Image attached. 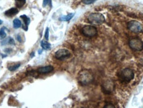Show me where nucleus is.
<instances>
[{
	"label": "nucleus",
	"instance_id": "obj_18",
	"mask_svg": "<svg viewBox=\"0 0 143 108\" xmlns=\"http://www.w3.org/2000/svg\"><path fill=\"white\" fill-rule=\"evenodd\" d=\"M16 5L18 7H23L26 3V0H15Z\"/></svg>",
	"mask_w": 143,
	"mask_h": 108
},
{
	"label": "nucleus",
	"instance_id": "obj_7",
	"mask_svg": "<svg viewBox=\"0 0 143 108\" xmlns=\"http://www.w3.org/2000/svg\"><path fill=\"white\" fill-rule=\"evenodd\" d=\"M70 57V51L66 48H61L59 49L55 52V57L58 60H64Z\"/></svg>",
	"mask_w": 143,
	"mask_h": 108
},
{
	"label": "nucleus",
	"instance_id": "obj_5",
	"mask_svg": "<svg viewBox=\"0 0 143 108\" xmlns=\"http://www.w3.org/2000/svg\"><path fill=\"white\" fill-rule=\"evenodd\" d=\"M82 33L87 37H94L97 34V30L94 26L85 25L82 29Z\"/></svg>",
	"mask_w": 143,
	"mask_h": 108
},
{
	"label": "nucleus",
	"instance_id": "obj_22",
	"mask_svg": "<svg viewBox=\"0 0 143 108\" xmlns=\"http://www.w3.org/2000/svg\"><path fill=\"white\" fill-rule=\"evenodd\" d=\"M104 107H111V108L113 107V108H114L115 106L113 104H111V103H107L105 106Z\"/></svg>",
	"mask_w": 143,
	"mask_h": 108
},
{
	"label": "nucleus",
	"instance_id": "obj_3",
	"mask_svg": "<svg viewBox=\"0 0 143 108\" xmlns=\"http://www.w3.org/2000/svg\"><path fill=\"white\" fill-rule=\"evenodd\" d=\"M119 76L120 78V79L122 80L123 82H129L130 81H131L134 78L135 74H134V72L132 69L126 68L121 71V73L119 74Z\"/></svg>",
	"mask_w": 143,
	"mask_h": 108
},
{
	"label": "nucleus",
	"instance_id": "obj_26",
	"mask_svg": "<svg viewBox=\"0 0 143 108\" xmlns=\"http://www.w3.org/2000/svg\"><path fill=\"white\" fill-rule=\"evenodd\" d=\"M39 54H41V52H42V50H39Z\"/></svg>",
	"mask_w": 143,
	"mask_h": 108
},
{
	"label": "nucleus",
	"instance_id": "obj_4",
	"mask_svg": "<svg viewBox=\"0 0 143 108\" xmlns=\"http://www.w3.org/2000/svg\"><path fill=\"white\" fill-rule=\"evenodd\" d=\"M129 45L131 49L136 51H141L143 50V42L138 38H134L130 40Z\"/></svg>",
	"mask_w": 143,
	"mask_h": 108
},
{
	"label": "nucleus",
	"instance_id": "obj_20",
	"mask_svg": "<svg viewBox=\"0 0 143 108\" xmlns=\"http://www.w3.org/2000/svg\"><path fill=\"white\" fill-rule=\"evenodd\" d=\"M44 37H45V39H46V41H48V39H49V29H48V27H47L46 29L45 34H44Z\"/></svg>",
	"mask_w": 143,
	"mask_h": 108
},
{
	"label": "nucleus",
	"instance_id": "obj_10",
	"mask_svg": "<svg viewBox=\"0 0 143 108\" xmlns=\"http://www.w3.org/2000/svg\"><path fill=\"white\" fill-rule=\"evenodd\" d=\"M19 11L17 8H11L8 10H7L5 12V15L7 17H13V16L15 15L16 14L18 13Z\"/></svg>",
	"mask_w": 143,
	"mask_h": 108
},
{
	"label": "nucleus",
	"instance_id": "obj_1",
	"mask_svg": "<svg viewBox=\"0 0 143 108\" xmlns=\"http://www.w3.org/2000/svg\"><path fill=\"white\" fill-rule=\"evenodd\" d=\"M78 80L80 84L83 86H87L93 82L94 80V76L92 75L88 70H82L80 71L78 74Z\"/></svg>",
	"mask_w": 143,
	"mask_h": 108
},
{
	"label": "nucleus",
	"instance_id": "obj_11",
	"mask_svg": "<svg viewBox=\"0 0 143 108\" xmlns=\"http://www.w3.org/2000/svg\"><path fill=\"white\" fill-rule=\"evenodd\" d=\"M74 13H69L66 15H63L59 18V21H70V19H72V18L74 17Z\"/></svg>",
	"mask_w": 143,
	"mask_h": 108
},
{
	"label": "nucleus",
	"instance_id": "obj_16",
	"mask_svg": "<svg viewBox=\"0 0 143 108\" xmlns=\"http://www.w3.org/2000/svg\"><path fill=\"white\" fill-rule=\"evenodd\" d=\"M13 27L15 29H19L21 27V21L19 19H15L13 20Z\"/></svg>",
	"mask_w": 143,
	"mask_h": 108
},
{
	"label": "nucleus",
	"instance_id": "obj_12",
	"mask_svg": "<svg viewBox=\"0 0 143 108\" xmlns=\"http://www.w3.org/2000/svg\"><path fill=\"white\" fill-rule=\"evenodd\" d=\"M20 17L23 19V20L24 23H25V24L26 31H27L28 27H29V24H30V23H31V20H30V19H29V17H28L27 15H21Z\"/></svg>",
	"mask_w": 143,
	"mask_h": 108
},
{
	"label": "nucleus",
	"instance_id": "obj_13",
	"mask_svg": "<svg viewBox=\"0 0 143 108\" xmlns=\"http://www.w3.org/2000/svg\"><path fill=\"white\" fill-rule=\"evenodd\" d=\"M41 45L42 46V48L44 50H50L51 48V45L46 41H42L41 42Z\"/></svg>",
	"mask_w": 143,
	"mask_h": 108
},
{
	"label": "nucleus",
	"instance_id": "obj_9",
	"mask_svg": "<svg viewBox=\"0 0 143 108\" xmlns=\"http://www.w3.org/2000/svg\"><path fill=\"white\" fill-rule=\"evenodd\" d=\"M54 70V67L52 66H46L40 67L37 69V72H39V74H48Z\"/></svg>",
	"mask_w": 143,
	"mask_h": 108
},
{
	"label": "nucleus",
	"instance_id": "obj_6",
	"mask_svg": "<svg viewBox=\"0 0 143 108\" xmlns=\"http://www.w3.org/2000/svg\"><path fill=\"white\" fill-rule=\"evenodd\" d=\"M127 27L129 30L133 33H140L142 31V25L138 21H130L127 23Z\"/></svg>",
	"mask_w": 143,
	"mask_h": 108
},
{
	"label": "nucleus",
	"instance_id": "obj_15",
	"mask_svg": "<svg viewBox=\"0 0 143 108\" xmlns=\"http://www.w3.org/2000/svg\"><path fill=\"white\" fill-rule=\"evenodd\" d=\"M21 66V64L20 63H16V64H11V65L9 66H8V69L9 70L11 71V72H13V71H15L16 70L17 68H19V67Z\"/></svg>",
	"mask_w": 143,
	"mask_h": 108
},
{
	"label": "nucleus",
	"instance_id": "obj_21",
	"mask_svg": "<svg viewBox=\"0 0 143 108\" xmlns=\"http://www.w3.org/2000/svg\"><path fill=\"white\" fill-rule=\"evenodd\" d=\"M48 4L51 5V0H43V7H45Z\"/></svg>",
	"mask_w": 143,
	"mask_h": 108
},
{
	"label": "nucleus",
	"instance_id": "obj_8",
	"mask_svg": "<svg viewBox=\"0 0 143 108\" xmlns=\"http://www.w3.org/2000/svg\"><path fill=\"white\" fill-rule=\"evenodd\" d=\"M102 88L104 92L106 94H109V93L112 92V91L113 90L114 84L111 80H108L103 84Z\"/></svg>",
	"mask_w": 143,
	"mask_h": 108
},
{
	"label": "nucleus",
	"instance_id": "obj_14",
	"mask_svg": "<svg viewBox=\"0 0 143 108\" xmlns=\"http://www.w3.org/2000/svg\"><path fill=\"white\" fill-rule=\"evenodd\" d=\"M15 45V41H14V40L13 38L11 37H8L7 39L4 40V41H2V45Z\"/></svg>",
	"mask_w": 143,
	"mask_h": 108
},
{
	"label": "nucleus",
	"instance_id": "obj_25",
	"mask_svg": "<svg viewBox=\"0 0 143 108\" xmlns=\"http://www.w3.org/2000/svg\"><path fill=\"white\" fill-rule=\"evenodd\" d=\"M2 23H3V21H2V20H1V19H0V25H2Z\"/></svg>",
	"mask_w": 143,
	"mask_h": 108
},
{
	"label": "nucleus",
	"instance_id": "obj_19",
	"mask_svg": "<svg viewBox=\"0 0 143 108\" xmlns=\"http://www.w3.org/2000/svg\"><path fill=\"white\" fill-rule=\"evenodd\" d=\"M97 0H82V2L85 5H90V4H94V2H96Z\"/></svg>",
	"mask_w": 143,
	"mask_h": 108
},
{
	"label": "nucleus",
	"instance_id": "obj_2",
	"mask_svg": "<svg viewBox=\"0 0 143 108\" xmlns=\"http://www.w3.org/2000/svg\"><path fill=\"white\" fill-rule=\"evenodd\" d=\"M87 20L92 24L101 25L105 22V18L103 14L99 13H91L88 16Z\"/></svg>",
	"mask_w": 143,
	"mask_h": 108
},
{
	"label": "nucleus",
	"instance_id": "obj_24",
	"mask_svg": "<svg viewBox=\"0 0 143 108\" xmlns=\"http://www.w3.org/2000/svg\"><path fill=\"white\" fill-rule=\"evenodd\" d=\"M34 52H32V54H31V57H34Z\"/></svg>",
	"mask_w": 143,
	"mask_h": 108
},
{
	"label": "nucleus",
	"instance_id": "obj_23",
	"mask_svg": "<svg viewBox=\"0 0 143 108\" xmlns=\"http://www.w3.org/2000/svg\"><path fill=\"white\" fill-rule=\"evenodd\" d=\"M17 41H19V42H21V41H22L21 37V36H20V35H19V34H18V35H17Z\"/></svg>",
	"mask_w": 143,
	"mask_h": 108
},
{
	"label": "nucleus",
	"instance_id": "obj_17",
	"mask_svg": "<svg viewBox=\"0 0 143 108\" xmlns=\"http://www.w3.org/2000/svg\"><path fill=\"white\" fill-rule=\"evenodd\" d=\"M7 36V34L5 33V28L2 27L0 29V39H4Z\"/></svg>",
	"mask_w": 143,
	"mask_h": 108
}]
</instances>
